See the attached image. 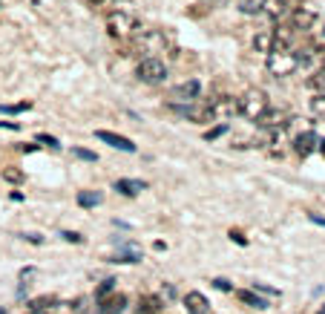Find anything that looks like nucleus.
I'll return each instance as SVG.
<instances>
[{
    "label": "nucleus",
    "instance_id": "1",
    "mask_svg": "<svg viewBox=\"0 0 325 314\" xmlns=\"http://www.w3.org/2000/svg\"><path fill=\"white\" fill-rule=\"evenodd\" d=\"M267 107H271V101H267V95L262 89H245L236 98V113L242 118H247V121H256Z\"/></svg>",
    "mask_w": 325,
    "mask_h": 314
},
{
    "label": "nucleus",
    "instance_id": "2",
    "mask_svg": "<svg viewBox=\"0 0 325 314\" xmlns=\"http://www.w3.org/2000/svg\"><path fill=\"white\" fill-rule=\"evenodd\" d=\"M299 55L291 49H282V52H271L267 55V72L274 75V78H288L299 69Z\"/></svg>",
    "mask_w": 325,
    "mask_h": 314
},
{
    "label": "nucleus",
    "instance_id": "3",
    "mask_svg": "<svg viewBox=\"0 0 325 314\" xmlns=\"http://www.w3.org/2000/svg\"><path fill=\"white\" fill-rule=\"evenodd\" d=\"M138 29V21L136 15H130V12H109L107 15V32L112 38H118V41H124V38H132Z\"/></svg>",
    "mask_w": 325,
    "mask_h": 314
},
{
    "label": "nucleus",
    "instance_id": "4",
    "mask_svg": "<svg viewBox=\"0 0 325 314\" xmlns=\"http://www.w3.org/2000/svg\"><path fill=\"white\" fill-rule=\"evenodd\" d=\"M136 75H138V81L156 87V84H164L167 81V66H164V61H159V58H141L136 66Z\"/></svg>",
    "mask_w": 325,
    "mask_h": 314
},
{
    "label": "nucleus",
    "instance_id": "5",
    "mask_svg": "<svg viewBox=\"0 0 325 314\" xmlns=\"http://www.w3.org/2000/svg\"><path fill=\"white\" fill-rule=\"evenodd\" d=\"M138 46H141L144 52H150L147 58H156V52H164L167 38L161 35V32H156V29H147V32H141V38H138Z\"/></svg>",
    "mask_w": 325,
    "mask_h": 314
},
{
    "label": "nucleus",
    "instance_id": "6",
    "mask_svg": "<svg viewBox=\"0 0 325 314\" xmlns=\"http://www.w3.org/2000/svg\"><path fill=\"white\" fill-rule=\"evenodd\" d=\"M95 139L109 144V147H116V150H124V153H136V144L127 136H118V133H109V130H95Z\"/></svg>",
    "mask_w": 325,
    "mask_h": 314
},
{
    "label": "nucleus",
    "instance_id": "7",
    "mask_svg": "<svg viewBox=\"0 0 325 314\" xmlns=\"http://www.w3.org/2000/svg\"><path fill=\"white\" fill-rule=\"evenodd\" d=\"M184 308L190 314H210V303L202 291H187L184 294Z\"/></svg>",
    "mask_w": 325,
    "mask_h": 314
},
{
    "label": "nucleus",
    "instance_id": "8",
    "mask_svg": "<svg viewBox=\"0 0 325 314\" xmlns=\"http://www.w3.org/2000/svg\"><path fill=\"white\" fill-rule=\"evenodd\" d=\"M317 144H319V139H317V133H314V130H305V133H299V136L294 139V150L299 156H308Z\"/></svg>",
    "mask_w": 325,
    "mask_h": 314
},
{
    "label": "nucleus",
    "instance_id": "9",
    "mask_svg": "<svg viewBox=\"0 0 325 314\" xmlns=\"http://www.w3.org/2000/svg\"><path fill=\"white\" fill-rule=\"evenodd\" d=\"M112 190H118L121 196H138L141 190H147V182H141V179H118L112 184Z\"/></svg>",
    "mask_w": 325,
    "mask_h": 314
},
{
    "label": "nucleus",
    "instance_id": "10",
    "mask_svg": "<svg viewBox=\"0 0 325 314\" xmlns=\"http://www.w3.org/2000/svg\"><path fill=\"white\" fill-rule=\"evenodd\" d=\"M236 297H239V303H245L247 308H256V311H265V308H271V306H267V300L259 297L253 288H242V291H236Z\"/></svg>",
    "mask_w": 325,
    "mask_h": 314
},
{
    "label": "nucleus",
    "instance_id": "11",
    "mask_svg": "<svg viewBox=\"0 0 325 314\" xmlns=\"http://www.w3.org/2000/svg\"><path fill=\"white\" fill-rule=\"evenodd\" d=\"M317 23V15L311 12V9H296L294 15H291V26H294L296 32H305V29H311Z\"/></svg>",
    "mask_w": 325,
    "mask_h": 314
},
{
    "label": "nucleus",
    "instance_id": "12",
    "mask_svg": "<svg viewBox=\"0 0 325 314\" xmlns=\"http://www.w3.org/2000/svg\"><path fill=\"white\" fill-rule=\"evenodd\" d=\"M288 0H265L262 3V15L265 17H271V21H279V17H285L288 15Z\"/></svg>",
    "mask_w": 325,
    "mask_h": 314
},
{
    "label": "nucleus",
    "instance_id": "13",
    "mask_svg": "<svg viewBox=\"0 0 325 314\" xmlns=\"http://www.w3.org/2000/svg\"><path fill=\"white\" fill-rule=\"evenodd\" d=\"M253 49L256 52H265V55H271L274 52V29H262L253 35Z\"/></svg>",
    "mask_w": 325,
    "mask_h": 314
},
{
    "label": "nucleus",
    "instance_id": "14",
    "mask_svg": "<svg viewBox=\"0 0 325 314\" xmlns=\"http://www.w3.org/2000/svg\"><path fill=\"white\" fill-rule=\"evenodd\" d=\"M256 121H259L262 127H267V130H276V127L285 124V113H282V110H271V107H267Z\"/></svg>",
    "mask_w": 325,
    "mask_h": 314
},
{
    "label": "nucleus",
    "instance_id": "15",
    "mask_svg": "<svg viewBox=\"0 0 325 314\" xmlns=\"http://www.w3.org/2000/svg\"><path fill=\"white\" fill-rule=\"evenodd\" d=\"M101 306H98V311L101 314H121L124 306H127V297L124 294H116V297H109V300H98Z\"/></svg>",
    "mask_w": 325,
    "mask_h": 314
},
{
    "label": "nucleus",
    "instance_id": "16",
    "mask_svg": "<svg viewBox=\"0 0 325 314\" xmlns=\"http://www.w3.org/2000/svg\"><path fill=\"white\" fill-rule=\"evenodd\" d=\"M164 308V300L156 297V294H147V297L138 300V314H159Z\"/></svg>",
    "mask_w": 325,
    "mask_h": 314
},
{
    "label": "nucleus",
    "instance_id": "17",
    "mask_svg": "<svg viewBox=\"0 0 325 314\" xmlns=\"http://www.w3.org/2000/svg\"><path fill=\"white\" fill-rule=\"evenodd\" d=\"M199 81H184V84H179V87L173 89V98H181V101H193L196 95H199Z\"/></svg>",
    "mask_w": 325,
    "mask_h": 314
},
{
    "label": "nucleus",
    "instance_id": "18",
    "mask_svg": "<svg viewBox=\"0 0 325 314\" xmlns=\"http://www.w3.org/2000/svg\"><path fill=\"white\" fill-rule=\"evenodd\" d=\"M0 176H3V182H9V184H23V182H26V173H23L21 168H15V164L3 168V170H0Z\"/></svg>",
    "mask_w": 325,
    "mask_h": 314
},
{
    "label": "nucleus",
    "instance_id": "19",
    "mask_svg": "<svg viewBox=\"0 0 325 314\" xmlns=\"http://www.w3.org/2000/svg\"><path fill=\"white\" fill-rule=\"evenodd\" d=\"M101 193L98 190H81L78 193V205L81 208H95V205H101Z\"/></svg>",
    "mask_w": 325,
    "mask_h": 314
},
{
    "label": "nucleus",
    "instance_id": "20",
    "mask_svg": "<svg viewBox=\"0 0 325 314\" xmlns=\"http://www.w3.org/2000/svg\"><path fill=\"white\" fill-rule=\"evenodd\" d=\"M109 263H121V265H130V263H141V254L138 251H121V254H116Z\"/></svg>",
    "mask_w": 325,
    "mask_h": 314
},
{
    "label": "nucleus",
    "instance_id": "21",
    "mask_svg": "<svg viewBox=\"0 0 325 314\" xmlns=\"http://www.w3.org/2000/svg\"><path fill=\"white\" fill-rule=\"evenodd\" d=\"M262 3L265 0H239V9H242V15H259Z\"/></svg>",
    "mask_w": 325,
    "mask_h": 314
},
{
    "label": "nucleus",
    "instance_id": "22",
    "mask_svg": "<svg viewBox=\"0 0 325 314\" xmlns=\"http://www.w3.org/2000/svg\"><path fill=\"white\" fill-rule=\"evenodd\" d=\"M116 291V280L109 277V280H104L98 288H95V300H107V294H112Z\"/></svg>",
    "mask_w": 325,
    "mask_h": 314
},
{
    "label": "nucleus",
    "instance_id": "23",
    "mask_svg": "<svg viewBox=\"0 0 325 314\" xmlns=\"http://www.w3.org/2000/svg\"><path fill=\"white\" fill-rule=\"evenodd\" d=\"M32 104L29 101H21V104H0V113H9V116H17V113H26Z\"/></svg>",
    "mask_w": 325,
    "mask_h": 314
},
{
    "label": "nucleus",
    "instance_id": "24",
    "mask_svg": "<svg viewBox=\"0 0 325 314\" xmlns=\"http://www.w3.org/2000/svg\"><path fill=\"white\" fill-rule=\"evenodd\" d=\"M311 113L325 118V95H314V98H311Z\"/></svg>",
    "mask_w": 325,
    "mask_h": 314
},
{
    "label": "nucleus",
    "instance_id": "25",
    "mask_svg": "<svg viewBox=\"0 0 325 314\" xmlns=\"http://www.w3.org/2000/svg\"><path fill=\"white\" fill-rule=\"evenodd\" d=\"M72 156L81 161H98V156H95L92 150H87V147H72Z\"/></svg>",
    "mask_w": 325,
    "mask_h": 314
},
{
    "label": "nucleus",
    "instance_id": "26",
    "mask_svg": "<svg viewBox=\"0 0 325 314\" xmlns=\"http://www.w3.org/2000/svg\"><path fill=\"white\" fill-rule=\"evenodd\" d=\"M37 141H41V144H46V147H52V150H61V141L55 139V136H46V133H41V136H37Z\"/></svg>",
    "mask_w": 325,
    "mask_h": 314
},
{
    "label": "nucleus",
    "instance_id": "27",
    "mask_svg": "<svg viewBox=\"0 0 325 314\" xmlns=\"http://www.w3.org/2000/svg\"><path fill=\"white\" fill-rule=\"evenodd\" d=\"M224 133H227V124H219V127H213V130L204 133V139H207V141H216L219 136H224Z\"/></svg>",
    "mask_w": 325,
    "mask_h": 314
},
{
    "label": "nucleus",
    "instance_id": "28",
    "mask_svg": "<svg viewBox=\"0 0 325 314\" xmlns=\"http://www.w3.org/2000/svg\"><path fill=\"white\" fill-rule=\"evenodd\" d=\"M213 288H219V291H233V283H227L224 277H216L213 280Z\"/></svg>",
    "mask_w": 325,
    "mask_h": 314
},
{
    "label": "nucleus",
    "instance_id": "29",
    "mask_svg": "<svg viewBox=\"0 0 325 314\" xmlns=\"http://www.w3.org/2000/svg\"><path fill=\"white\" fill-rule=\"evenodd\" d=\"M61 236H64L66 242H75V245H81V242H84V236H81V234H75V231H64Z\"/></svg>",
    "mask_w": 325,
    "mask_h": 314
},
{
    "label": "nucleus",
    "instance_id": "30",
    "mask_svg": "<svg viewBox=\"0 0 325 314\" xmlns=\"http://www.w3.org/2000/svg\"><path fill=\"white\" fill-rule=\"evenodd\" d=\"M253 291H262V294H279L276 288H267V285H262V283H253Z\"/></svg>",
    "mask_w": 325,
    "mask_h": 314
},
{
    "label": "nucleus",
    "instance_id": "31",
    "mask_svg": "<svg viewBox=\"0 0 325 314\" xmlns=\"http://www.w3.org/2000/svg\"><path fill=\"white\" fill-rule=\"evenodd\" d=\"M23 239H29L32 245H41V242H44V239H41L37 234H23Z\"/></svg>",
    "mask_w": 325,
    "mask_h": 314
},
{
    "label": "nucleus",
    "instance_id": "32",
    "mask_svg": "<svg viewBox=\"0 0 325 314\" xmlns=\"http://www.w3.org/2000/svg\"><path fill=\"white\" fill-rule=\"evenodd\" d=\"M308 219H311V222H317V225H322V228H325V216H317V213H308Z\"/></svg>",
    "mask_w": 325,
    "mask_h": 314
},
{
    "label": "nucleus",
    "instance_id": "33",
    "mask_svg": "<svg viewBox=\"0 0 325 314\" xmlns=\"http://www.w3.org/2000/svg\"><path fill=\"white\" fill-rule=\"evenodd\" d=\"M231 239H236L239 245H247V239H245V236H242V234H231Z\"/></svg>",
    "mask_w": 325,
    "mask_h": 314
},
{
    "label": "nucleus",
    "instance_id": "34",
    "mask_svg": "<svg viewBox=\"0 0 325 314\" xmlns=\"http://www.w3.org/2000/svg\"><path fill=\"white\" fill-rule=\"evenodd\" d=\"M0 127H6V130H17L15 121H0Z\"/></svg>",
    "mask_w": 325,
    "mask_h": 314
},
{
    "label": "nucleus",
    "instance_id": "35",
    "mask_svg": "<svg viewBox=\"0 0 325 314\" xmlns=\"http://www.w3.org/2000/svg\"><path fill=\"white\" fill-rule=\"evenodd\" d=\"M319 150H322V153H325V139H322V144H319Z\"/></svg>",
    "mask_w": 325,
    "mask_h": 314
},
{
    "label": "nucleus",
    "instance_id": "36",
    "mask_svg": "<svg viewBox=\"0 0 325 314\" xmlns=\"http://www.w3.org/2000/svg\"><path fill=\"white\" fill-rule=\"evenodd\" d=\"M319 314H325V306H322V308H319Z\"/></svg>",
    "mask_w": 325,
    "mask_h": 314
},
{
    "label": "nucleus",
    "instance_id": "37",
    "mask_svg": "<svg viewBox=\"0 0 325 314\" xmlns=\"http://www.w3.org/2000/svg\"><path fill=\"white\" fill-rule=\"evenodd\" d=\"M322 64H325V52H322Z\"/></svg>",
    "mask_w": 325,
    "mask_h": 314
},
{
    "label": "nucleus",
    "instance_id": "38",
    "mask_svg": "<svg viewBox=\"0 0 325 314\" xmlns=\"http://www.w3.org/2000/svg\"><path fill=\"white\" fill-rule=\"evenodd\" d=\"M0 314H6V311H3V308H0Z\"/></svg>",
    "mask_w": 325,
    "mask_h": 314
}]
</instances>
